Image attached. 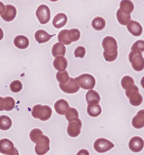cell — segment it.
Returning a JSON list of instances; mask_svg holds the SVG:
<instances>
[{
	"mask_svg": "<svg viewBox=\"0 0 144 155\" xmlns=\"http://www.w3.org/2000/svg\"><path fill=\"white\" fill-rule=\"evenodd\" d=\"M102 46L104 49L103 56L105 61H114L118 57V44L114 37L107 36L103 39Z\"/></svg>",
	"mask_w": 144,
	"mask_h": 155,
	"instance_id": "6da1fadb",
	"label": "cell"
},
{
	"mask_svg": "<svg viewBox=\"0 0 144 155\" xmlns=\"http://www.w3.org/2000/svg\"><path fill=\"white\" fill-rule=\"evenodd\" d=\"M126 95L129 100L130 103L133 106H140L143 102V97L140 93L139 87L135 84H130L126 88Z\"/></svg>",
	"mask_w": 144,
	"mask_h": 155,
	"instance_id": "7a4b0ae2",
	"label": "cell"
},
{
	"mask_svg": "<svg viewBox=\"0 0 144 155\" xmlns=\"http://www.w3.org/2000/svg\"><path fill=\"white\" fill-rule=\"evenodd\" d=\"M53 114V110L49 106L37 104L33 106L32 110V116L34 118L45 121L49 120Z\"/></svg>",
	"mask_w": 144,
	"mask_h": 155,
	"instance_id": "3957f363",
	"label": "cell"
},
{
	"mask_svg": "<svg viewBox=\"0 0 144 155\" xmlns=\"http://www.w3.org/2000/svg\"><path fill=\"white\" fill-rule=\"evenodd\" d=\"M129 61L131 63L133 69L137 72L144 69V58L142 52L138 50H132L128 55Z\"/></svg>",
	"mask_w": 144,
	"mask_h": 155,
	"instance_id": "277c9868",
	"label": "cell"
},
{
	"mask_svg": "<svg viewBox=\"0 0 144 155\" xmlns=\"http://www.w3.org/2000/svg\"><path fill=\"white\" fill-rule=\"evenodd\" d=\"M80 87L85 90H92L96 85L95 78L90 74H84L75 78Z\"/></svg>",
	"mask_w": 144,
	"mask_h": 155,
	"instance_id": "5b68a950",
	"label": "cell"
},
{
	"mask_svg": "<svg viewBox=\"0 0 144 155\" xmlns=\"http://www.w3.org/2000/svg\"><path fill=\"white\" fill-rule=\"evenodd\" d=\"M49 138L45 135H42L41 137L38 139L36 143L35 152L37 155H44L46 154L50 150V147Z\"/></svg>",
	"mask_w": 144,
	"mask_h": 155,
	"instance_id": "8992f818",
	"label": "cell"
},
{
	"mask_svg": "<svg viewBox=\"0 0 144 155\" xmlns=\"http://www.w3.org/2000/svg\"><path fill=\"white\" fill-rule=\"evenodd\" d=\"M82 127V123L78 117H73L70 119L67 127L68 134L72 138L78 137L81 133Z\"/></svg>",
	"mask_w": 144,
	"mask_h": 155,
	"instance_id": "52a82bcc",
	"label": "cell"
},
{
	"mask_svg": "<svg viewBox=\"0 0 144 155\" xmlns=\"http://www.w3.org/2000/svg\"><path fill=\"white\" fill-rule=\"evenodd\" d=\"M114 147V144L111 141L104 138L96 139L94 144V148L95 151L100 153L110 151Z\"/></svg>",
	"mask_w": 144,
	"mask_h": 155,
	"instance_id": "ba28073f",
	"label": "cell"
},
{
	"mask_svg": "<svg viewBox=\"0 0 144 155\" xmlns=\"http://www.w3.org/2000/svg\"><path fill=\"white\" fill-rule=\"evenodd\" d=\"M36 15L41 25L47 24L51 18V12L49 8L46 5H41L37 8Z\"/></svg>",
	"mask_w": 144,
	"mask_h": 155,
	"instance_id": "9c48e42d",
	"label": "cell"
},
{
	"mask_svg": "<svg viewBox=\"0 0 144 155\" xmlns=\"http://www.w3.org/2000/svg\"><path fill=\"white\" fill-rule=\"evenodd\" d=\"M59 87L64 93L67 94L76 93L80 89V86L78 85V82L72 78H70L69 81L66 84H59Z\"/></svg>",
	"mask_w": 144,
	"mask_h": 155,
	"instance_id": "30bf717a",
	"label": "cell"
},
{
	"mask_svg": "<svg viewBox=\"0 0 144 155\" xmlns=\"http://www.w3.org/2000/svg\"><path fill=\"white\" fill-rule=\"evenodd\" d=\"M17 8L11 5H7L5 6L4 12H1V18L7 22L13 21L17 16Z\"/></svg>",
	"mask_w": 144,
	"mask_h": 155,
	"instance_id": "8fae6325",
	"label": "cell"
},
{
	"mask_svg": "<svg viewBox=\"0 0 144 155\" xmlns=\"http://www.w3.org/2000/svg\"><path fill=\"white\" fill-rule=\"evenodd\" d=\"M128 147L131 151L133 152H139L142 151L144 147V141L140 137H133L130 139Z\"/></svg>",
	"mask_w": 144,
	"mask_h": 155,
	"instance_id": "7c38bea8",
	"label": "cell"
},
{
	"mask_svg": "<svg viewBox=\"0 0 144 155\" xmlns=\"http://www.w3.org/2000/svg\"><path fill=\"white\" fill-rule=\"evenodd\" d=\"M15 106V101L11 97H0V110L10 111Z\"/></svg>",
	"mask_w": 144,
	"mask_h": 155,
	"instance_id": "4fadbf2b",
	"label": "cell"
},
{
	"mask_svg": "<svg viewBox=\"0 0 144 155\" xmlns=\"http://www.w3.org/2000/svg\"><path fill=\"white\" fill-rule=\"evenodd\" d=\"M14 148V144L10 140L6 138L0 140V152L2 154L9 155Z\"/></svg>",
	"mask_w": 144,
	"mask_h": 155,
	"instance_id": "5bb4252c",
	"label": "cell"
},
{
	"mask_svg": "<svg viewBox=\"0 0 144 155\" xmlns=\"http://www.w3.org/2000/svg\"><path fill=\"white\" fill-rule=\"evenodd\" d=\"M128 31L135 37H139L142 33L143 29L140 23L131 20L127 25Z\"/></svg>",
	"mask_w": 144,
	"mask_h": 155,
	"instance_id": "9a60e30c",
	"label": "cell"
},
{
	"mask_svg": "<svg viewBox=\"0 0 144 155\" xmlns=\"http://www.w3.org/2000/svg\"><path fill=\"white\" fill-rule=\"evenodd\" d=\"M69 108V104L66 100L60 99L55 102L54 104V108L56 113L60 115H64L66 110Z\"/></svg>",
	"mask_w": 144,
	"mask_h": 155,
	"instance_id": "2e32d148",
	"label": "cell"
},
{
	"mask_svg": "<svg viewBox=\"0 0 144 155\" xmlns=\"http://www.w3.org/2000/svg\"><path fill=\"white\" fill-rule=\"evenodd\" d=\"M67 21L68 18L66 14L62 12H60L58 13V14H56L54 16L53 21V25L56 28H61L66 25Z\"/></svg>",
	"mask_w": 144,
	"mask_h": 155,
	"instance_id": "e0dca14e",
	"label": "cell"
},
{
	"mask_svg": "<svg viewBox=\"0 0 144 155\" xmlns=\"http://www.w3.org/2000/svg\"><path fill=\"white\" fill-rule=\"evenodd\" d=\"M68 65V61L63 56H58L55 58L53 61V65L55 70L59 72L66 71Z\"/></svg>",
	"mask_w": 144,
	"mask_h": 155,
	"instance_id": "ac0fdd59",
	"label": "cell"
},
{
	"mask_svg": "<svg viewBox=\"0 0 144 155\" xmlns=\"http://www.w3.org/2000/svg\"><path fill=\"white\" fill-rule=\"evenodd\" d=\"M132 125L135 129H142L144 127V110H139L132 120Z\"/></svg>",
	"mask_w": 144,
	"mask_h": 155,
	"instance_id": "d6986e66",
	"label": "cell"
},
{
	"mask_svg": "<svg viewBox=\"0 0 144 155\" xmlns=\"http://www.w3.org/2000/svg\"><path fill=\"white\" fill-rule=\"evenodd\" d=\"M54 35H50L45 31L39 29L35 33L34 37L36 41L39 44H43L50 41Z\"/></svg>",
	"mask_w": 144,
	"mask_h": 155,
	"instance_id": "ffe728a7",
	"label": "cell"
},
{
	"mask_svg": "<svg viewBox=\"0 0 144 155\" xmlns=\"http://www.w3.org/2000/svg\"><path fill=\"white\" fill-rule=\"evenodd\" d=\"M86 99L88 104H99L101 98L96 91L90 90L86 95Z\"/></svg>",
	"mask_w": 144,
	"mask_h": 155,
	"instance_id": "44dd1931",
	"label": "cell"
},
{
	"mask_svg": "<svg viewBox=\"0 0 144 155\" xmlns=\"http://www.w3.org/2000/svg\"><path fill=\"white\" fill-rule=\"evenodd\" d=\"M14 44L18 49H27L29 45V39L23 35H19L15 37Z\"/></svg>",
	"mask_w": 144,
	"mask_h": 155,
	"instance_id": "7402d4cb",
	"label": "cell"
},
{
	"mask_svg": "<svg viewBox=\"0 0 144 155\" xmlns=\"http://www.w3.org/2000/svg\"><path fill=\"white\" fill-rule=\"evenodd\" d=\"M120 6L121 12L128 15H131L135 8L134 4L131 0H122Z\"/></svg>",
	"mask_w": 144,
	"mask_h": 155,
	"instance_id": "603a6c76",
	"label": "cell"
},
{
	"mask_svg": "<svg viewBox=\"0 0 144 155\" xmlns=\"http://www.w3.org/2000/svg\"><path fill=\"white\" fill-rule=\"evenodd\" d=\"M51 53L54 57H57L60 55L64 57L66 54V48L63 44L60 42L56 43L52 48Z\"/></svg>",
	"mask_w": 144,
	"mask_h": 155,
	"instance_id": "cb8c5ba5",
	"label": "cell"
},
{
	"mask_svg": "<svg viewBox=\"0 0 144 155\" xmlns=\"http://www.w3.org/2000/svg\"><path fill=\"white\" fill-rule=\"evenodd\" d=\"M87 112L91 117H96L101 114L102 109L99 104H88Z\"/></svg>",
	"mask_w": 144,
	"mask_h": 155,
	"instance_id": "d4e9b609",
	"label": "cell"
},
{
	"mask_svg": "<svg viewBox=\"0 0 144 155\" xmlns=\"http://www.w3.org/2000/svg\"><path fill=\"white\" fill-rule=\"evenodd\" d=\"M116 16L118 22L122 25H127L128 23L130 22V21H131V15L126 14L122 12L120 8L117 10L116 13Z\"/></svg>",
	"mask_w": 144,
	"mask_h": 155,
	"instance_id": "484cf974",
	"label": "cell"
},
{
	"mask_svg": "<svg viewBox=\"0 0 144 155\" xmlns=\"http://www.w3.org/2000/svg\"><path fill=\"white\" fill-rule=\"evenodd\" d=\"M91 25L94 29L100 31L105 27L106 21L103 18L97 16L92 21Z\"/></svg>",
	"mask_w": 144,
	"mask_h": 155,
	"instance_id": "4316f807",
	"label": "cell"
},
{
	"mask_svg": "<svg viewBox=\"0 0 144 155\" xmlns=\"http://www.w3.org/2000/svg\"><path fill=\"white\" fill-rule=\"evenodd\" d=\"M12 120L6 115L0 116V129L2 130H8L12 126Z\"/></svg>",
	"mask_w": 144,
	"mask_h": 155,
	"instance_id": "83f0119b",
	"label": "cell"
},
{
	"mask_svg": "<svg viewBox=\"0 0 144 155\" xmlns=\"http://www.w3.org/2000/svg\"><path fill=\"white\" fill-rule=\"evenodd\" d=\"M56 80L60 84H66L68 83L70 77L68 72L66 71H64L62 72H59L58 71L56 74Z\"/></svg>",
	"mask_w": 144,
	"mask_h": 155,
	"instance_id": "f1b7e54d",
	"label": "cell"
},
{
	"mask_svg": "<svg viewBox=\"0 0 144 155\" xmlns=\"http://www.w3.org/2000/svg\"><path fill=\"white\" fill-rule=\"evenodd\" d=\"M68 31L69 30H68V29H63L58 34V41L62 43L64 45H70L72 42L69 40L68 36Z\"/></svg>",
	"mask_w": 144,
	"mask_h": 155,
	"instance_id": "f546056e",
	"label": "cell"
},
{
	"mask_svg": "<svg viewBox=\"0 0 144 155\" xmlns=\"http://www.w3.org/2000/svg\"><path fill=\"white\" fill-rule=\"evenodd\" d=\"M68 36L71 42H76L81 37V32L78 29H71L68 31Z\"/></svg>",
	"mask_w": 144,
	"mask_h": 155,
	"instance_id": "4dcf8cb0",
	"label": "cell"
},
{
	"mask_svg": "<svg viewBox=\"0 0 144 155\" xmlns=\"http://www.w3.org/2000/svg\"><path fill=\"white\" fill-rule=\"evenodd\" d=\"M43 134V132L40 129H33V130L30 131L29 134V138L33 143H36L37 140L39 139L42 135Z\"/></svg>",
	"mask_w": 144,
	"mask_h": 155,
	"instance_id": "1f68e13d",
	"label": "cell"
},
{
	"mask_svg": "<svg viewBox=\"0 0 144 155\" xmlns=\"http://www.w3.org/2000/svg\"><path fill=\"white\" fill-rule=\"evenodd\" d=\"M23 88V84L19 80H15L10 85V89L13 93H18Z\"/></svg>",
	"mask_w": 144,
	"mask_h": 155,
	"instance_id": "d6a6232c",
	"label": "cell"
},
{
	"mask_svg": "<svg viewBox=\"0 0 144 155\" xmlns=\"http://www.w3.org/2000/svg\"><path fill=\"white\" fill-rule=\"evenodd\" d=\"M66 118L69 121L70 119L73 117H79V113L78 110L74 108H69L68 110H66V113L65 114Z\"/></svg>",
	"mask_w": 144,
	"mask_h": 155,
	"instance_id": "836d02e7",
	"label": "cell"
},
{
	"mask_svg": "<svg viewBox=\"0 0 144 155\" xmlns=\"http://www.w3.org/2000/svg\"><path fill=\"white\" fill-rule=\"evenodd\" d=\"M135 84V81L133 78H131V76H125L123 78H122V81H121V85L123 89H126V87L127 86L130 85V84Z\"/></svg>",
	"mask_w": 144,
	"mask_h": 155,
	"instance_id": "e575fe53",
	"label": "cell"
},
{
	"mask_svg": "<svg viewBox=\"0 0 144 155\" xmlns=\"http://www.w3.org/2000/svg\"><path fill=\"white\" fill-rule=\"evenodd\" d=\"M131 51L132 50H138L142 53L144 51V41L142 40H139L136 41L131 47Z\"/></svg>",
	"mask_w": 144,
	"mask_h": 155,
	"instance_id": "d590c367",
	"label": "cell"
},
{
	"mask_svg": "<svg viewBox=\"0 0 144 155\" xmlns=\"http://www.w3.org/2000/svg\"><path fill=\"white\" fill-rule=\"evenodd\" d=\"M74 54L75 58H83L86 54V49L83 46H78L75 49Z\"/></svg>",
	"mask_w": 144,
	"mask_h": 155,
	"instance_id": "8d00e7d4",
	"label": "cell"
},
{
	"mask_svg": "<svg viewBox=\"0 0 144 155\" xmlns=\"http://www.w3.org/2000/svg\"><path fill=\"white\" fill-rule=\"evenodd\" d=\"M77 155H90V153L86 149H82L78 151Z\"/></svg>",
	"mask_w": 144,
	"mask_h": 155,
	"instance_id": "74e56055",
	"label": "cell"
},
{
	"mask_svg": "<svg viewBox=\"0 0 144 155\" xmlns=\"http://www.w3.org/2000/svg\"><path fill=\"white\" fill-rule=\"evenodd\" d=\"M8 155H19V151L17 150V148H15L12 152L10 153Z\"/></svg>",
	"mask_w": 144,
	"mask_h": 155,
	"instance_id": "f35d334b",
	"label": "cell"
},
{
	"mask_svg": "<svg viewBox=\"0 0 144 155\" xmlns=\"http://www.w3.org/2000/svg\"><path fill=\"white\" fill-rule=\"evenodd\" d=\"M141 85L142 87V88L144 89V76L141 80Z\"/></svg>",
	"mask_w": 144,
	"mask_h": 155,
	"instance_id": "ab89813d",
	"label": "cell"
},
{
	"mask_svg": "<svg viewBox=\"0 0 144 155\" xmlns=\"http://www.w3.org/2000/svg\"><path fill=\"white\" fill-rule=\"evenodd\" d=\"M50 1H51V2H56V1H58L59 0H50Z\"/></svg>",
	"mask_w": 144,
	"mask_h": 155,
	"instance_id": "60d3db41",
	"label": "cell"
},
{
	"mask_svg": "<svg viewBox=\"0 0 144 155\" xmlns=\"http://www.w3.org/2000/svg\"></svg>",
	"mask_w": 144,
	"mask_h": 155,
	"instance_id": "b9f144b4",
	"label": "cell"
}]
</instances>
